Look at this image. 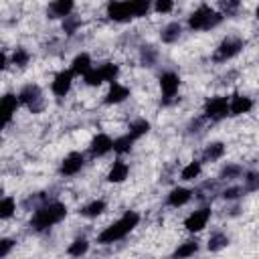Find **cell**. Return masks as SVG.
I'll return each mask as SVG.
<instances>
[{
    "instance_id": "1",
    "label": "cell",
    "mask_w": 259,
    "mask_h": 259,
    "mask_svg": "<svg viewBox=\"0 0 259 259\" xmlns=\"http://www.w3.org/2000/svg\"><path fill=\"white\" fill-rule=\"evenodd\" d=\"M69 214V208L61 200H42L32 208V214L28 219V227L34 233H47L53 227L61 225Z\"/></svg>"
},
{
    "instance_id": "2",
    "label": "cell",
    "mask_w": 259,
    "mask_h": 259,
    "mask_svg": "<svg viewBox=\"0 0 259 259\" xmlns=\"http://www.w3.org/2000/svg\"><path fill=\"white\" fill-rule=\"evenodd\" d=\"M142 223V214L134 208L125 210L119 219H115L113 223H109L107 227H103L97 237H95V243L97 245H113V243H119L123 241L127 235H132Z\"/></svg>"
},
{
    "instance_id": "3",
    "label": "cell",
    "mask_w": 259,
    "mask_h": 259,
    "mask_svg": "<svg viewBox=\"0 0 259 259\" xmlns=\"http://www.w3.org/2000/svg\"><path fill=\"white\" fill-rule=\"evenodd\" d=\"M225 20L223 12L208 6V4H198L188 16H186V28L188 32H206L217 26H221Z\"/></svg>"
},
{
    "instance_id": "4",
    "label": "cell",
    "mask_w": 259,
    "mask_h": 259,
    "mask_svg": "<svg viewBox=\"0 0 259 259\" xmlns=\"http://www.w3.org/2000/svg\"><path fill=\"white\" fill-rule=\"evenodd\" d=\"M18 99H20L22 107H26L30 113H42V109L47 107V99H45V93L38 83L22 85L18 89Z\"/></svg>"
},
{
    "instance_id": "5",
    "label": "cell",
    "mask_w": 259,
    "mask_h": 259,
    "mask_svg": "<svg viewBox=\"0 0 259 259\" xmlns=\"http://www.w3.org/2000/svg\"><path fill=\"white\" fill-rule=\"evenodd\" d=\"M243 49H245V40H243L241 36H235V34L225 36V38L217 45V49H214V53H212V61H214L217 65L229 63V61H233L235 57H239V55L243 53Z\"/></svg>"
},
{
    "instance_id": "6",
    "label": "cell",
    "mask_w": 259,
    "mask_h": 259,
    "mask_svg": "<svg viewBox=\"0 0 259 259\" xmlns=\"http://www.w3.org/2000/svg\"><path fill=\"white\" fill-rule=\"evenodd\" d=\"M180 85H182V79H180V75L176 71L166 69V71H162L158 75V87H160V95H162V103L164 105L176 101Z\"/></svg>"
},
{
    "instance_id": "7",
    "label": "cell",
    "mask_w": 259,
    "mask_h": 259,
    "mask_svg": "<svg viewBox=\"0 0 259 259\" xmlns=\"http://www.w3.org/2000/svg\"><path fill=\"white\" fill-rule=\"evenodd\" d=\"M202 117L206 121H223L225 117H229V97L227 95L206 97L202 105Z\"/></svg>"
},
{
    "instance_id": "8",
    "label": "cell",
    "mask_w": 259,
    "mask_h": 259,
    "mask_svg": "<svg viewBox=\"0 0 259 259\" xmlns=\"http://www.w3.org/2000/svg\"><path fill=\"white\" fill-rule=\"evenodd\" d=\"M210 217H212V208L210 206H198V208H194L192 212L186 214V219L182 221V227H184L186 233L198 235L208 227Z\"/></svg>"
},
{
    "instance_id": "9",
    "label": "cell",
    "mask_w": 259,
    "mask_h": 259,
    "mask_svg": "<svg viewBox=\"0 0 259 259\" xmlns=\"http://www.w3.org/2000/svg\"><path fill=\"white\" fill-rule=\"evenodd\" d=\"M85 164H87L85 154L79 152V150H73V152H69V154L59 162V176H63V178L77 176V174L85 168Z\"/></svg>"
},
{
    "instance_id": "10",
    "label": "cell",
    "mask_w": 259,
    "mask_h": 259,
    "mask_svg": "<svg viewBox=\"0 0 259 259\" xmlns=\"http://www.w3.org/2000/svg\"><path fill=\"white\" fill-rule=\"evenodd\" d=\"M105 16L111 22H117V24H125L130 20H134V12H132V6H130V0H107Z\"/></svg>"
},
{
    "instance_id": "11",
    "label": "cell",
    "mask_w": 259,
    "mask_h": 259,
    "mask_svg": "<svg viewBox=\"0 0 259 259\" xmlns=\"http://www.w3.org/2000/svg\"><path fill=\"white\" fill-rule=\"evenodd\" d=\"M73 83H75V73H73L71 69H61V71H57V73L53 75V79H51V93H53L55 97L63 99V97H67V95L71 93Z\"/></svg>"
},
{
    "instance_id": "12",
    "label": "cell",
    "mask_w": 259,
    "mask_h": 259,
    "mask_svg": "<svg viewBox=\"0 0 259 259\" xmlns=\"http://www.w3.org/2000/svg\"><path fill=\"white\" fill-rule=\"evenodd\" d=\"M130 97H132V89H130L125 83H121V81H113V83L107 85V91H105V95H103V105H107V107L121 105V103H125Z\"/></svg>"
},
{
    "instance_id": "13",
    "label": "cell",
    "mask_w": 259,
    "mask_h": 259,
    "mask_svg": "<svg viewBox=\"0 0 259 259\" xmlns=\"http://www.w3.org/2000/svg\"><path fill=\"white\" fill-rule=\"evenodd\" d=\"M20 107H22V103H20V99H18V93L6 91V93L2 95V99H0V113H2V127H4V130L12 123L16 111H18Z\"/></svg>"
},
{
    "instance_id": "14",
    "label": "cell",
    "mask_w": 259,
    "mask_h": 259,
    "mask_svg": "<svg viewBox=\"0 0 259 259\" xmlns=\"http://www.w3.org/2000/svg\"><path fill=\"white\" fill-rule=\"evenodd\" d=\"M87 150H89L91 158H103V156L113 152V138L109 134H105V132H99V134H95L91 138Z\"/></svg>"
},
{
    "instance_id": "15",
    "label": "cell",
    "mask_w": 259,
    "mask_h": 259,
    "mask_svg": "<svg viewBox=\"0 0 259 259\" xmlns=\"http://www.w3.org/2000/svg\"><path fill=\"white\" fill-rule=\"evenodd\" d=\"M253 107H255L253 97H249V95H245V93H233V95L229 97V115H231V117L247 115V113H251Z\"/></svg>"
},
{
    "instance_id": "16",
    "label": "cell",
    "mask_w": 259,
    "mask_h": 259,
    "mask_svg": "<svg viewBox=\"0 0 259 259\" xmlns=\"http://www.w3.org/2000/svg\"><path fill=\"white\" fill-rule=\"evenodd\" d=\"M192 198H194V190L192 188L182 186V184L180 186H172L168 190V194H166V206H170V208H182Z\"/></svg>"
},
{
    "instance_id": "17",
    "label": "cell",
    "mask_w": 259,
    "mask_h": 259,
    "mask_svg": "<svg viewBox=\"0 0 259 259\" xmlns=\"http://www.w3.org/2000/svg\"><path fill=\"white\" fill-rule=\"evenodd\" d=\"M130 178V164L123 160V156H117L109 168H107V174H105V180L109 184H123L125 180Z\"/></svg>"
},
{
    "instance_id": "18",
    "label": "cell",
    "mask_w": 259,
    "mask_h": 259,
    "mask_svg": "<svg viewBox=\"0 0 259 259\" xmlns=\"http://www.w3.org/2000/svg\"><path fill=\"white\" fill-rule=\"evenodd\" d=\"M75 12V0H51L47 6V14L53 20H63Z\"/></svg>"
},
{
    "instance_id": "19",
    "label": "cell",
    "mask_w": 259,
    "mask_h": 259,
    "mask_svg": "<svg viewBox=\"0 0 259 259\" xmlns=\"http://www.w3.org/2000/svg\"><path fill=\"white\" fill-rule=\"evenodd\" d=\"M225 154H227V144L221 142V140H212V142H208V144L202 148L200 160H202L204 164H214V162L223 160Z\"/></svg>"
},
{
    "instance_id": "20",
    "label": "cell",
    "mask_w": 259,
    "mask_h": 259,
    "mask_svg": "<svg viewBox=\"0 0 259 259\" xmlns=\"http://www.w3.org/2000/svg\"><path fill=\"white\" fill-rule=\"evenodd\" d=\"M182 32H184V26L182 22L178 20H170L166 22L162 28H160V42L162 45H174L182 38Z\"/></svg>"
},
{
    "instance_id": "21",
    "label": "cell",
    "mask_w": 259,
    "mask_h": 259,
    "mask_svg": "<svg viewBox=\"0 0 259 259\" xmlns=\"http://www.w3.org/2000/svg\"><path fill=\"white\" fill-rule=\"evenodd\" d=\"M69 69L75 73V77H83L87 71L93 69V59H91V55H89L87 51H79V53L71 59Z\"/></svg>"
},
{
    "instance_id": "22",
    "label": "cell",
    "mask_w": 259,
    "mask_h": 259,
    "mask_svg": "<svg viewBox=\"0 0 259 259\" xmlns=\"http://www.w3.org/2000/svg\"><path fill=\"white\" fill-rule=\"evenodd\" d=\"M105 210H107L105 198H93V200L85 202V204L79 208V214L85 217V219H97V217H101Z\"/></svg>"
},
{
    "instance_id": "23",
    "label": "cell",
    "mask_w": 259,
    "mask_h": 259,
    "mask_svg": "<svg viewBox=\"0 0 259 259\" xmlns=\"http://www.w3.org/2000/svg\"><path fill=\"white\" fill-rule=\"evenodd\" d=\"M202 160H190V162H186L182 168H180V180L182 182H194L200 174H202Z\"/></svg>"
},
{
    "instance_id": "24",
    "label": "cell",
    "mask_w": 259,
    "mask_h": 259,
    "mask_svg": "<svg viewBox=\"0 0 259 259\" xmlns=\"http://www.w3.org/2000/svg\"><path fill=\"white\" fill-rule=\"evenodd\" d=\"M136 142H138V140H136L130 132H125V134L113 138V154H117V156L130 154V152L134 150V144H136Z\"/></svg>"
},
{
    "instance_id": "25",
    "label": "cell",
    "mask_w": 259,
    "mask_h": 259,
    "mask_svg": "<svg viewBox=\"0 0 259 259\" xmlns=\"http://www.w3.org/2000/svg\"><path fill=\"white\" fill-rule=\"evenodd\" d=\"M30 59H32V55L26 47H14L10 53V65L14 69H26L30 65Z\"/></svg>"
},
{
    "instance_id": "26",
    "label": "cell",
    "mask_w": 259,
    "mask_h": 259,
    "mask_svg": "<svg viewBox=\"0 0 259 259\" xmlns=\"http://www.w3.org/2000/svg\"><path fill=\"white\" fill-rule=\"evenodd\" d=\"M243 174H245V168L241 164H235V162H227L221 172H219V180H227V182H235V180H243Z\"/></svg>"
},
{
    "instance_id": "27",
    "label": "cell",
    "mask_w": 259,
    "mask_h": 259,
    "mask_svg": "<svg viewBox=\"0 0 259 259\" xmlns=\"http://www.w3.org/2000/svg\"><path fill=\"white\" fill-rule=\"evenodd\" d=\"M89 247H91V243L85 239V237H75L69 245H67V255L69 257H83V255H87L89 253Z\"/></svg>"
},
{
    "instance_id": "28",
    "label": "cell",
    "mask_w": 259,
    "mask_h": 259,
    "mask_svg": "<svg viewBox=\"0 0 259 259\" xmlns=\"http://www.w3.org/2000/svg\"><path fill=\"white\" fill-rule=\"evenodd\" d=\"M150 130H152V123H150L146 117H136V119H132V121H130V125H127V132H130L136 140H140V138L148 136V134H150Z\"/></svg>"
},
{
    "instance_id": "29",
    "label": "cell",
    "mask_w": 259,
    "mask_h": 259,
    "mask_svg": "<svg viewBox=\"0 0 259 259\" xmlns=\"http://www.w3.org/2000/svg\"><path fill=\"white\" fill-rule=\"evenodd\" d=\"M225 247H229V235L223 233V231H214L208 235V241H206V249L210 253H217V251H223Z\"/></svg>"
},
{
    "instance_id": "30",
    "label": "cell",
    "mask_w": 259,
    "mask_h": 259,
    "mask_svg": "<svg viewBox=\"0 0 259 259\" xmlns=\"http://www.w3.org/2000/svg\"><path fill=\"white\" fill-rule=\"evenodd\" d=\"M200 251V243L196 239H188V241H182L174 251H172V257H192Z\"/></svg>"
},
{
    "instance_id": "31",
    "label": "cell",
    "mask_w": 259,
    "mask_h": 259,
    "mask_svg": "<svg viewBox=\"0 0 259 259\" xmlns=\"http://www.w3.org/2000/svg\"><path fill=\"white\" fill-rule=\"evenodd\" d=\"M97 69H99V73L103 77V83H107V85L117 81V77H119V65L113 63V61H105V63L97 65Z\"/></svg>"
},
{
    "instance_id": "32",
    "label": "cell",
    "mask_w": 259,
    "mask_h": 259,
    "mask_svg": "<svg viewBox=\"0 0 259 259\" xmlns=\"http://www.w3.org/2000/svg\"><path fill=\"white\" fill-rule=\"evenodd\" d=\"M16 214V198L12 194H4L0 198V219L2 221H8Z\"/></svg>"
},
{
    "instance_id": "33",
    "label": "cell",
    "mask_w": 259,
    "mask_h": 259,
    "mask_svg": "<svg viewBox=\"0 0 259 259\" xmlns=\"http://www.w3.org/2000/svg\"><path fill=\"white\" fill-rule=\"evenodd\" d=\"M134 18H146L150 12H154V0H130Z\"/></svg>"
},
{
    "instance_id": "34",
    "label": "cell",
    "mask_w": 259,
    "mask_h": 259,
    "mask_svg": "<svg viewBox=\"0 0 259 259\" xmlns=\"http://www.w3.org/2000/svg\"><path fill=\"white\" fill-rule=\"evenodd\" d=\"M243 8V0H219V10L225 18H235Z\"/></svg>"
},
{
    "instance_id": "35",
    "label": "cell",
    "mask_w": 259,
    "mask_h": 259,
    "mask_svg": "<svg viewBox=\"0 0 259 259\" xmlns=\"http://www.w3.org/2000/svg\"><path fill=\"white\" fill-rule=\"evenodd\" d=\"M140 61L144 67H154L158 61V49L152 45H142L140 47Z\"/></svg>"
},
{
    "instance_id": "36",
    "label": "cell",
    "mask_w": 259,
    "mask_h": 259,
    "mask_svg": "<svg viewBox=\"0 0 259 259\" xmlns=\"http://www.w3.org/2000/svg\"><path fill=\"white\" fill-rule=\"evenodd\" d=\"M245 192H247V190H245L243 184H233V182H231L227 188L221 190V196H223L225 200H229V202H235V200H239Z\"/></svg>"
},
{
    "instance_id": "37",
    "label": "cell",
    "mask_w": 259,
    "mask_h": 259,
    "mask_svg": "<svg viewBox=\"0 0 259 259\" xmlns=\"http://www.w3.org/2000/svg\"><path fill=\"white\" fill-rule=\"evenodd\" d=\"M81 79H83V83H85L87 87H101V85H105V83H103V77H101V73H99V69H97V65H93V69L87 71Z\"/></svg>"
},
{
    "instance_id": "38",
    "label": "cell",
    "mask_w": 259,
    "mask_h": 259,
    "mask_svg": "<svg viewBox=\"0 0 259 259\" xmlns=\"http://www.w3.org/2000/svg\"><path fill=\"white\" fill-rule=\"evenodd\" d=\"M81 24H83V22H81V18H79V16H77V14L73 12L71 16L63 18V24H61V26H63L65 34H75V32H77V30L81 28Z\"/></svg>"
},
{
    "instance_id": "39",
    "label": "cell",
    "mask_w": 259,
    "mask_h": 259,
    "mask_svg": "<svg viewBox=\"0 0 259 259\" xmlns=\"http://www.w3.org/2000/svg\"><path fill=\"white\" fill-rule=\"evenodd\" d=\"M243 186L247 192H259V172H245L243 174Z\"/></svg>"
},
{
    "instance_id": "40",
    "label": "cell",
    "mask_w": 259,
    "mask_h": 259,
    "mask_svg": "<svg viewBox=\"0 0 259 259\" xmlns=\"http://www.w3.org/2000/svg\"><path fill=\"white\" fill-rule=\"evenodd\" d=\"M176 6V0H154V12L156 14H170Z\"/></svg>"
},
{
    "instance_id": "41",
    "label": "cell",
    "mask_w": 259,
    "mask_h": 259,
    "mask_svg": "<svg viewBox=\"0 0 259 259\" xmlns=\"http://www.w3.org/2000/svg\"><path fill=\"white\" fill-rule=\"evenodd\" d=\"M14 247H16V241H14V239H10V237H0V259L8 257Z\"/></svg>"
},
{
    "instance_id": "42",
    "label": "cell",
    "mask_w": 259,
    "mask_h": 259,
    "mask_svg": "<svg viewBox=\"0 0 259 259\" xmlns=\"http://www.w3.org/2000/svg\"><path fill=\"white\" fill-rule=\"evenodd\" d=\"M255 16H257V18H259V6H257V10H255Z\"/></svg>"
}]
</instances>
